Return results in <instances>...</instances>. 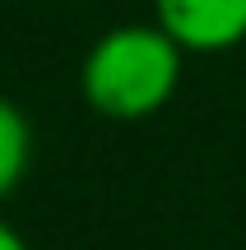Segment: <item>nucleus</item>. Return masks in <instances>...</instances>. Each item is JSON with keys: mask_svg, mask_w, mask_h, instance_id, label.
I'll return each mask as SVG.
<instances>
[{"mask_svg": "<svg viewBox=\"0 0 246 250\" xmlns=\"http://www.w3.org/2000/svg\"><path fill=\"white\" fill-rule=\"evenodd\" d=\"M186 51L158 23H116L84 51L79 98L107 121H149L177 98Z\"/></svg>", "mask_w": 246, "mask_h": 250, "instance_id": "f257e3e1", "label": "nucleus"}, {"mask_svg": "<svg viewBox=\"0 0 246 250\" xmlns=\"http://www.w3.org/2000/svg\"><path fill=\"white\" fill-rule=\"evenodd\" d=\"M154 23L186 56H223L246 42V0H154Z\"/></svg>", "mask_w": 246, "mask_h": 250, "instance_id": "f03ea898", "label": "nucleus"}, {"mask_svg": "<svg viewBox=\"0 0 246 250\" xmlns=\"http://www.w3.org/2000/svg\"><path fill=\"white\" fill-rule=\"evenodd\" d=\"M28 167H33V121L19 102L0 98V204L23 186Z\"/></svg>", "mask_w": 246, "mask_h": 250, "instance_id": "7ed1b4c3", "label": "nucleus"}, {"mask_svg": "<svg viewBox=\"0 0 246 250\" xmlns=\"http://www.w3.org/2000/svg\"><path fill=\"white\" fill-rule=\"evenodd\" d=\"M0 250H28V241L19 236V227L5 223V218H0Z\"/></svg>", "mask_w": 246, "mask_h": 250, "instance_id": "20e7f679", "label": "nucleus"}]
</instances>
